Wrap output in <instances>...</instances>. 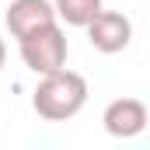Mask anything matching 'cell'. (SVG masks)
I'll use <instances>...</instances> for the list:
<instances>
[{
	"label": "cell",
	"mask_w": 150,
	"mask_h": 150,
	"mask_svg": "<svg viewBox=\"0 0 150 150\" xmlns=\"http://www.w3.org/2000/svg\"><path fill=\"white\" fill-rule=\"evenodd\" d=\"M84 105H87V80L77 70H67V67L42 74L35 94H32V108L45 122H67Z\"/></svg>",
	"instance_id": "obj_1"
},
{
	"label": "cell",
	"mask_w": 150,
	"mask_h": 150,
	"mask_svg": "<svg viewBox=\"0 0 150 150\" xmlns=\"http://www.w3.org/2000/svg\"><path fill=\"white\" fill-rule=\"evenodd\" d=\"M18 49H21L25 67H28L32 74H38V77L67 67V52H70L67 35H63L59 25H45V28H38V32H32V35L18 38Z\"/></svg>",
	"instance_id": "obj_2"
},
{
	"label": "cell",
	"mask_w": 150,
	"mask_h": 150,
	"mask_svg": "<svg viewBox=\"0 0 150 150\" xmlns=\"http://www.w3.org/2000/svg\"><path fill=\"white\" fill-rule=\"evenodd\" d=\"M87 42L98 49V52H105V56H112V52H122L129 42H133V21L122 14V11H98L87 25Z\"/></svg>",
	"instance_id": "obj_3"
},
{
	"label": "cell",
	"mask_w": 150,
	"mask_h": 150,
	"mask_svg": "<svg viewBox=\"0 0 150 150\" xmlns=\"http://www.w3.org/2000/svg\"><path fill=\"white\" fill-rule=\"evenodd\" d=\"M105 122V133L115 140H133L147 129V105L140 98H115L108 101V108L101 115Z\"/></svg>",
	"instance_id": "obj_4"
},
{
	"label": "cell",
	"mask_w": 150,
	"mask_h": 150,
	"mask_svg": "<svg viewBox=\"0 0 150 150\" xmlns=\"http://www.w3.org/2000/svg\"><path fill=\"white\" fill-rule=\"evenodd\" d=\"M4 21H7V32L14 38H25L38 28H45V25H56V11L49 0H14L7 7Z\"/></svg>",
	"instance_id": "obj_5"
},
{
	"label": "cell",
	"mask_w": 150,
	"mask_h": 150,
	"mask_svg": "<svg viewBox=\"0 0 150 150\" xmlns=\"http://www.w3.org/2000/svg\"><path fill=\"white\" fill-rule=\"evenodd\" d=\"M52 11H56L59 21H67L74 28H84L101 11V0H52Z\"/></svg>",
	"instance_id": "obj_6"
},
{
	"label": "cell",
	"mask_w": 150,
	"mask_h": 150,
	"mask_svg": "<svg viewBox=\"0 0 150 150\" xmlns=\"http://www.w3.org/2000/svg\"><path fill=\"white\" fill-rule=\"evenodd\" d=\"M4 63H7V45H4V38H0V70H4Z\"/></svg>",
	"instance_id": "obj_7"
}]
</instances>
